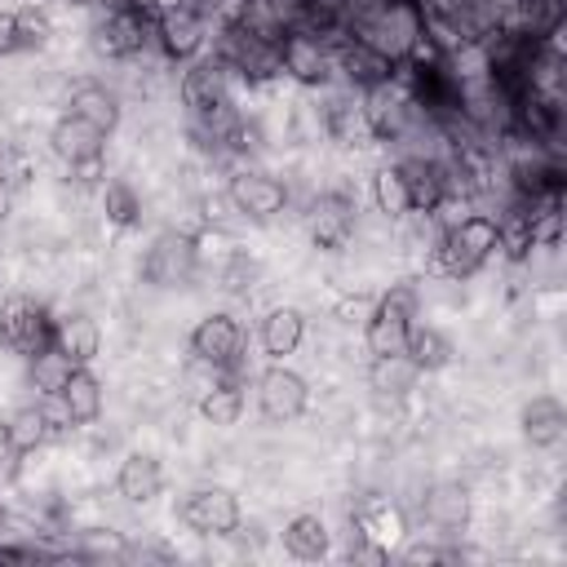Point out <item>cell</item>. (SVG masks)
I'll return each mask as SVG.
<instances>
[{
  "label": "cell",
  "mask_w": 567,
  "mask_h": 567,
  "mask_svg": "<svg viewBox=\"0 0 567 567\" xmlns=\"http://www.w3.org/2000/svg\"><path fill=\"white\" fill-rule=\"evenodd\" d=\"M53 346L66 350L75 363H93L97 350H102V328H97V319L84 315V310L62 315V319H53Z\"/></svg>",
  "instance_id": "cell-22"
},
{
  "label": "cell",
  "mask_w": 567,
  "mask_h": 567,
  "mask_svg": "<svg viewBox=\"0 0 567 567\" xmlns=\"http://www.w3.org/2000/svg\"><path fill=\"white\" fill-rule=\"evenodd\" d=\"M4 425H9V439L18 443L22 456L35 452V447H44V443L53 439V425H49V416H44V403H27V408H18Z\"/></svg>",
  "instance_id": "cell-33"
},
{
  "label": "cell",
  "mask_w": 567,
  "mask_h": 567,
  "mask_svg": "<svg viewBox=\"0 0 567 567\" xmlns=\"http://www.w3.org/2000/svg\"><path fill=\"white\" fill-rule=\"evenodd\" d=\"M301 337H306V315H301L297 306H275V310H266V319H261V328H257V341H261V350H266L270 359L292 354V350L301 346Z\"/></svg>",
  "instance_id": "cell-21"
},
{
  "label": "cell",
  "mask_w": 567,
  "mask_h": 567,
  "mask_svg": "<svg viewBox=\"0 0 567 567\" xmlns=\"http://www.w3.org/2000/svg\"><path fill=\"white\" fill-rule=\"evenodd\" d=\"M75 368H80V363H75L66 350H58L53 341H49V346H40V350L27 359V377H31V385H35L40 394H58Z\"/></svg>",
  "instance_id": "cell-31"
},
{
  "label": "cell",
  "mask_w": 567,
  "mask_h": 567,
  "mask_svg": "<svg viewBox=\"0 0 567 567\" xmlns=\"http://www.w3.org/2000/svg\"><path fill=\"white\" fill-rule=\"evenodd\" d=\"M71 177L80 186H102V159H84V164H71Z\"/></svg>",
  "instance_id": "cell-39"
},
{
  "label": "cell",
  "mask_w": 567,
  "mask_h": 567,
  "mask_svg": "<svg viewBox=\"0 0 567 567\" xmlns=\"http://www.w3.org/2000/svg\"><path fill=\"white\" fill-rule=\"evenodd\" d=\"M496 252V217L487 213H470L461 221H447L439 230V239L430 244V261L434 270L452 275V279H470L478 275Z\"/></svg>",
  "instance_id": "cell-1"
},
{
  "label": "cell",
  "mask_w": 567,
  "mask_h": 567,
  "mask_svg": "<svg viewBox=\"0 0 567 567\" xmlns=\"http://www.w3.org/2000/svg\"><path fill=\"white\" fill-rule=\"evenodd\" d=\"M9 53H22L18 13H13V9H0V58H9Z\"/></svg>",
  "instance_id": "cell-37"
},
{
  "label": "cell",
  "mask_w": 567,
  "mask_h": 567,
  "mask_svg": "<svg viewBox=\"0 0 567 567\" xmlns=\"http://www.w3.org/2000/svg\"><path fill=\"white\" fill-rule=\"evenodd\" d=\"M177 93H182V106L190 111V120H199V115H208V111L235 102L230 75H226V66H221L217 58H208V62H190V66L182 71Z\"/></svg>",
  "instance_id": "cell-16"
},
{
  "label": "cell",
  "mask_w": 567,
  "mask_h": 567,
  "mask_svg": "<svg viewBox=\"0 0 567 567\" xmlns=\"http://www.w3.org/2000/svg\"><path fill=\"white\" fill-rule=\"evenodd\" d=\"M412 319H416V292H412L408 284L390 288V292L372 306V315H368V323H363V346H368V354H403V341H408Z\"/></svg>",
  "instance_id": "cell-4"
},
{
  "label": "cell",
  "mask_w": 567,
  "mask_h": 567,
  "mask_svg": "<svg viewBox=\"0 0 567 567\" xmlns=\"http://www.w3.org/2000/svg\"><path fill=\"white\" fill-rule=\"evenodd\" d=\"M9 213H13V186H9V177L0 173V226L9 221Z\"/></svg>",
  "instance_id": "cell-41"
},
{
  "label": "cell",
  "mask_w": 567,
  "mask_h": 567,
  "mask_svg": "<svg viewBox=\"0 0 567 567\" xmlns=\"http://www.w3.org/2000/svg\"><path fill=\"white\" fill-rule=\"evenodd\" d=\"M354 527H359V536L368 540V545H377V549H390L408 527H403V509L399 505H390V501H381V496H372V501H363L359 509H354Z\"/></svg>",
  "instance_id": "cell-25"
},
{
  "label": "cell",
  "mask_w": 567,
  "mask_h": 567,
  "mask_svg": "<svg viewBox=\"0 0 567 567\" xmlns=\"http://www.w3.org/2000/svg\"><path fill=\"white\" fill-rule=\"evenodd\" d=\"M18 13V35H22V49H44L49 44V35H53V18H49V9L44 4H22V9H13Z\"/></svg>",
  "instance_id": "cell-35"
},
{
  "label": "cell",
  "mask_w": 567,
  "mask_h": 567,
  "mask_svg": "<svg viewBox=\"0 0 567 567\" xmlns=\"http://www.w3.org/2000/svg\"><path fill=\"white\" fill-rule=\"evenodd\" d=\"M115 487H120L124 501H133V505H151V501L159 496V487H164V470H159V461H155L151 452H128V456L120 461Z\"/></svg>",
  "instance_id": "cell-20"
},
{
  "label": "cell",
  "mask_w": 567,
  "mask_h": 567,
  "mask_svg": "<svg viewBox=\"0 0 567 567\" xmlns=\"http://www.w3.org/2000/svg\"><path fill=\"white\" fill-rule=\"evenodd\" d=\"M190 354H195V363H208V368H221V372L239 368V354H244V328H239V319L226 315V310L204 315L190 328Z\"/></svg>",
  "instance_id": "cell-10"
},
{
  "label": "cell",
  "mask_w": 567,
  "mask_h": 567,
  "mask_svg": "<svg viewBox=\"0 0 567 567\" xmlns=\"http://www.w3.org/2000/svg\"><path fill=\"white\" fill-rule=\"evenodd\" d=\"M18 465H22V452H18V443L9 439V425L0 421V478H13Z\"/></svg>",
  "instance_id": "cell-38"
},
{
  "label": "cell",
  "mask_w": 567,
  "mask_h": 567,
  "mask_svg": "<svg viewBox=\"0 0 567 567\" xmlns=\"http://www.w3.org/2000/svg\"><path fill=\"white\" fill-rule=\"evenodd\" d=\"M284 549H288L292 558H301V563L328 558V549H332L328 523H323L319 514H297V518H288V527H284Z\"/></svg>",
  "instance_id": "cell-27"
},
{
  "label": "cell",
  "mask_w": 567,
  "mask_h": 567,
  "mask_svg": "<svg viewBox=\"0 0 567 567\" xmlns=\"http://www.w3.org/2000/svg\"><path fill=\"white\" fill-rule=\"evenodd\" d=\"M58 399L66 403L71 425H93V421L102 416V381L89 372V363H80V368L66 377V385L58 390Z\"/></svg>",
  "instance_id": "cell-26"
},
{
  "label": "cell",
  "mask_w": 567,
  "mask_h": 567,
  "mask_svg": "<svg viewBox=\"0 0 567 567\" xmlns=\"http://www.w3.org/2000/svg\"><path fill=\"white\" fill-rule=\"evenodd\" d=\"M279 62H284V75L297 80L301 89H328L337 75H332V44L315 31H288L279 40Z\"/></svg>",
  "instance_id": "cell-7"
},
{
  "label": "cell",
  "mask_w": 567,
  "mask_h": 567,
  "mask_svg": "<svg viewBox=\"0 0 567 567\" xmlns=\"http://www.w3.org/2000/svg\"><path fill=\"white\" fill-rule=\"evenodd\" d=\"M319 124L332 142L341 146H368L372 142V128H368V115H363V97L359 89L350 84H337L323 93V106H319Z\"/></svg>",
  "instance_id": "cell-14"
},
{
  "label": "cell",
  "mask_w": 567,
  "mask_h": 567,
  "mask_svg": "<svg viewBox=\"0 0 567 567\" xmlns=\"http://www.w3.org/2000/svg\"><path fill=\"white\" fill-rule=\"evenodd\" d=\"M151 40V22L124 4H111L97 13L93 22V44L106 53V58H137Z\"/></svg>",
  "instance_id": "cell-15"
},
{
  "label": "cell",
  "mask_w": 567,
  "mask_h": 567,
  "mask_svg": "<svg viewBox=\"0 0 567 567\" xmlns=\"http://www.w3.org/2000/svg\"><path fill=\"white\" fill-rule=\"evenodd\" d=\"M177 518L195 536H235L239 532V496L230 487H199L177 505Z\"/></svg>",
  "instance_id": "cell-11"
},
{
  "label": "cell",
  "mask_w": 567,
  "mask_h": 567,
  "mask_svg": "<svg viewBox=\"0 0 567 567\" xmlns=\"http://www.w3.org/2000/svg\"><path fill=\"white\" fill-rule=\"evenodd\" d=\"M350 35H359L363 44L385 53L394 66H403L408 58H416L425 49V27H421L416 0H385V4H377L368 18H359L350 27Z\"/></svg>",
  "instance_id": "cell-2"
},
{
  "label": "cell",
  "mask_w": 567,
  "mask_h": 567,
  "mask_svg": "<svg viewBox=\"0 0 567 567\" xmlns=\"http://www.w3.org/2000/svg\"><path fill=\"white\" fill-rule=\"evenodd\" d=\"M49 146H53V155L71 168V164H84V159H102V155H106V133H102L97 124H89V120H80V115L66 111V115L53 120Z\"/></svg>",
  "instance_id": "cell-17"
},
{
  "label": "cell",
  "mask_w": 567,
  "mask_h": 567,
  "mask_svg": "<svg viewBox=\"0 0 567 567\" xmlns=\"http://www.w3.org/2000/svg\"><path fill=\"white\" fill-rule=\"evenodd\" d=\"M523 434L532 447H558L567 434V412L558 403V394H536L523 408Z\"/></svg>",
  "instance_id": "cell-23"
},
{
  "label": "cell",
  "mask_w": 567,
  "mask_h": 567,
  "mask_svg": "<svg viewBox=\"0 0 567 567\" xmlns=\"http://www.w3.org/2000/svg\"><path fill=\"white\" fill-rule=\"evenodd\" d=\"M102 213H106L111 226L128 230V226L142 221V195L128 182H120V177L115 182H102Z\"/></svg>",
  "instance_id": "cell-34"
},
{
  "label": "cell",
  "mask_w": 567,
  "mask_h": 567,
  "mask_svg": "<svg viewBox=\"0 0 567 567\" xmlns=\"http://www.w3.org/2000/svg\"><path fill=\"white\" fill-rule=\"evenodd\" d=\"M257 275H261L257 257H248V252H230V257H226V266H221V288L244 297V292H252V288H257Z\"/></svg>",
  "instance_id": "cell-36"
},
{
  "label": "cell",
  "mask_w": 567,
  "mask_h": 567,
  "mask_svg": "<svg viewBox=\"0 0 567 567\" xmlns=\"http://www.w3.org/2000/svg\"><path fill=\"white\" fill-rule=\"evenodd\" d=\"M403 354L421 368V372H439V368H447L452 363V341L434 328V323H412L408 328V341H403Z\"/></svg>",
  "instance_id": "cell-30"
},
{
  "label": "cell",
  "mask_w": 567,
  "mask_h": 567,
  "mask_svg": "<svg viewBox=\"0 0 567 567\" xmlns=\"http://www.w3.org/2000/svg\"><path fill=\"white\" fill-rule=\"evenodd\" d=\"M213 58L226 66V75H239L244 84H266L275 75H284V62H279V44L248 31L239 18H226L213 35Z\"/></svg>",
  "instance_id": "cell-3"
},
{
  "label": "cell",
  "mask_w": 567,
  "mask_h": 567,
  "mask_svg": "<svg viewBox=\"0 0 567 567\" xmlns=\"http://www.w3.org/2000/svg\"><path fill=\"white\" fill-rule=\"evenodd\" d=\"M372 199H377V208L385 213V217H412V190H408V177H403V168L399 164H381L377 173H372Z\"/></svg>",
  "instance_id": "cell-32"
},
{
  "label": "cell",
  "mask_w": 567,
  "mask_h": 567,
  "mask_svg": "<svg viewBox=\"0 0 567 567\" xmlns=\"http://www.w3.org/2000/svg\"><path fill=\"white\" fill-rule=\"evenodd\" d=\"M195 266H199V244H195V235H186V230H159V235L151 239L146 257H142V275H146L155 288H177V284H186V279L195 275Z\"/></svg>",
  "instance_id": "cell-6"
},
{
  "label": "cell",
  "mask_w": 567,
  "mask_h": 567,
  "mask_svg": "<svg viewBox=\"0 0 567 567\" xmlns=\"http://www.w3.org/2000/svg\"><path fill=\"white\" fill-rule=\"evenodd\" d=\"M151 35H155V44L164 49V58H173V62H195V58L204 53V44H208V18H204L199 0H177V4H168V9L151 22Z\"/></svg>",
  "instance_id": "cell-5"
},
{
  "label": "cell",
  "mask_w": 567,
  "mask_h": 567,
  "mask_svg": "<svg viewBox=\"0 0 567 567\" xmlns=\"http://www.w3.org/2000/svg\"><path fill=\"white\" fill-rule=\"evenodd\" d=\"M53 341V319L35 297H9L0 306V346L31 359L40 346Z\"/></svg>",
  "instance_id": "cell-8"
},
{
  "label": "cell",
  "mask_w": 567,
  "mask_h": 567,
  "mask_svg": "<svg viewBox=\"0 0 567 567\" xmlns=\"http://www.w3.org/2000/svg\"><path fill=\"white\" fill-rule=\"evenodd\" d=\"M354 213L359 204L346 190H323L310 204V239L319 248H346V239L354 235Z\"/></svg>",
  "instance_id": "cell-18"
},
{
  "label": "cell",
  "mask_w": 567,
  "mask_h": 567,
  "mask_svg": "<svg viewBox=\"0 0 567 567\" xmlns=\"http://www.w3.org/2000/svg\"><path fill=\"white\" fill-rule=\"evenodd\" d=\"M226 199H230V208H235L239 217H248V221H270V217L284 213L288 186H284L275 173H266V168H239V173L230 177V186H226Z\"/></svg>",
  "instance_id": "cell-9"
},
{
  "label": "cell",
  "mask_w": 567,
  "mask_h": 567,
  "mask_svg": "<svg viewBox=\"0 0 567 567\" xmlns=\"http://www.w3.org/2000/svg\"><path fill=\"white\" fill-rule=\"evenodd\" d=\"M421 368L408 359V354H372V368H368V385L381 394V399H403L412 394Z\"/></svg>",
  "instance_id": "cell-28"
},
{
  "label": "cell",
  "mask_w": 567,
  "mask_h": 567,
  "mask_svg": "<svg viewBox=\"0 0 567 567\" xmlns=\"http://www.w3.org/2000/svg\"><path fill=\"white\" fill-rule=\"evenodd\" d=\"M310 403V385L301 372L284 368V363H270L261 377H257V408L266 421H297Z\"/></svg>",
  "instance_id": "cell-13"
},
{
  "label": "cell",
  "mask_w": 567,
  "mask_h": 567,
  "mask_svg": "<svg viewBox=\"0 0 567 567\" xmlns=\"http://www.w3.org/2000/svg\"><path fill=\"white\" fill-rule=\"evenodd\" d=\"M421 518L439 532V536H461L470 523V492L461 483H434L421 496Z\"/></svg>",
  "instance_id": "cell-19"
},
{
  "label": "cell",
  "mask_w": 567,
  "mask_h": 567,
  "mask_svg": "<svg viewBox=\"0 0 567 567\" xmlns=\"http://www.w3.org/2000/svg\"><path fill=\"white\" fill-rule=\"evenodd\" d=\"M244 403H248V399H244V385L226 372V377H217V381L199 394V416H204L208 425H221V430H226V425H235V421L244 416Z\"/></svg>",
  "instance_id": "cell-29"
},
{
  "label": "cell",
  "mask_w": 567,
  "mask_h": 567,
  "mask_svg": "<svg viewBox=\"0 0 567 567\" xmlns=\"http://www.w3.org/2000/svg\"><path fill=\"white\" fill-rule=\"evenodd\" d=\"M66 111L89 120V124H97L102 133H111L120 124V97L106 84H97V80H80L71 89V97H66Z\"/></svg>",
  "instance_id": "cell-24"
},
{
  "label": "cell",
  "mask_w": 567,
  "mask_h": 567,
  "mask_svg": "<svg viewBox=\"0 0 567 567\" xmlns=\"http://www.w3.org/2000/svg\"><path fill=\"white\" fill-rule=\"evenodd\" d=\"M399 66L385 58V53H377L372 44H363L359 35H337L332 40V75L341 80V84H350V89H372V84H381V80H390Z\"/></svg>",
  "instance_id": "cell-12"
},
{
  "label": "cell",
  "mask_w": 567,
  "mask_h": 567,
  "mask_svg": "<svg viewBox=\"0 0 567 567\" xmlns=\"http://www.w3.org/2000/svg\"><path fill=\"white\" fill-rule=\"evenodd\" d=\"M120 4H124V9H133V13H142L146 22H155V18H159L168 4H177V0H120Z\"/></svg>",
  "instance_id": "cell-40"
}]
</instances>
